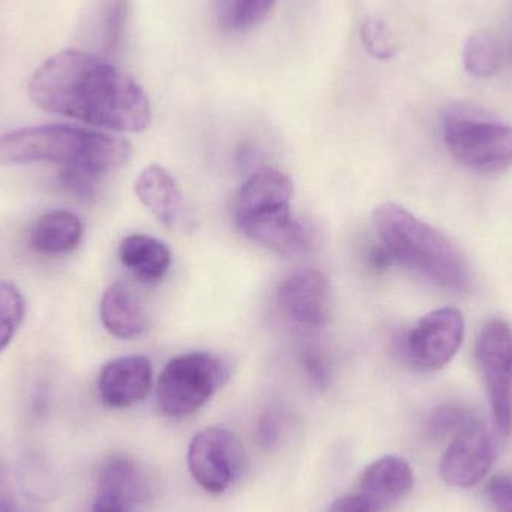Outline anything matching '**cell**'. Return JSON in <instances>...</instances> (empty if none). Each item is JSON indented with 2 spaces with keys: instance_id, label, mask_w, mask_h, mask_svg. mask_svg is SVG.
Masks as SVG:
<instances>
[{
  "instance_id": "19",
  "label": "cell",
  "mask_w": 512,
  "mask_h": 512,
  "mask_svg": "<svg viewBox=\"0 0 512 512\" xmlns=\"http://www.w3.org/2000/svg\"><path fill=\"white\" fill-rule=\"evenodd\" d=\"M98 495L116 499L135 508L149 498V481L129 457L114 456L105 462L98 477Z\"/></svg>"
},
{
  "instance_id": "21",
  "label": "cell",
  "mask_w": 512,
  "mask_h": 512,
  "mask_svg": "<svg viewBox=\"0 0 512 512\" xmlns=\"http://www.w3.org/2000/svg\"><path fill=\"white\" fill-rule=\"evenodd\" d=\"M277 0H213L216 23L225 32H245L261 23Z\"/></svg>"
},
{
  "instance_id": "7",
  "label": "cell",
  "mask_w": 512,
  "mask_h": 512,
  "mask_svg": "<svg viewBox=\"0 0 512 512\" xmlns=\"http://www.w3.org/2000/svg\"><path fill=\"white\" fill-rule=\"evenodd\" d=\"M465 337V319L454 307H442L427 313L406 334L403 354L409 366L418 372H438L459 352Z\"/></svg>"
},
{
  "instance_id": "4",
  "label": "cell",
  "mask_w": 512,
  "mask_h": 512,
  "mask_svg": "<svg viewBox=\"0 0 512 512\" xmlns=\"http://www.w3.org/2000/svg\"><path fill=\"white\" fill-rule=\"evenodd\" d=\"M231 375V363L213 352H189L173 358L162 370L156 400L162 414L186 417L203 408Z\"/></svg>"
},
{
  "instance_id": "9",
  "label": "cell",
  "mask_w": 512,
  "mask_h": 512,
  "mask_svg": "<svg viewBox=\"0 0 512 512\" xmlns=\"http://www.w3.org/2000/svg\"><path fill=\"white\" fill-rule=\"evenodd\" d=\"M495 457V439L475 418L451 439L450 447L442 457L441 477L450 486L469 489L489 474Z\"/></svg>"
},
{
  "instance_id": "15",
  "label": "cell",
  "mask_w": 512,
  "mask_h": 512,
  "mask_svg": "<svg viewBox=\"0 0 512 512\" xmlns=\"http://www.w3.org/2000/svg\"><path fill=\"white\" fill-rule=\"evenodd\" d=\"M101 319L104 327L122 340L137 339L149 325L143 304L123 283H114L102 295Z\"/></svg>"
},
{
  "instance_id": "12",
  "label": "cell",
  "mask_w": 512,
  "mask_h": 512,
  "mask_svg": "<svg viewBox=\"0 0 512 512\" xmlns=\"http://www.w3.org/2000/svg\"><path fill=\"white\" fill-rule=\"evenodd\" d=\"M294 186L282 171L262 168L243 185L236 204L237 224L261 221L291 210Z\"/></svg>"
},
{
  "instance_id": "14",
  "label": "cell",
  "mask_w": 512,
  "mask_h": 512,
  "mask_svg": "<svg viewBox=\"0 0 512 512\" xmlns=\"http://www.w3.org/2000/svg\"><path fill=\"white\" fill-rule=\"evenodd\" d=\"M414 486V472L402 457L385 456L367 466L361 474L358 495L363 496L373 510L382 512L408 495Z\"/></svg>"
},
{
  "instance_id": "17",
  "label": "cell",
  "mask_w": 512,
  "mask_h": 512,
  "mask_svg": "<svg viewBox=\"0 0 512 512\" xmlns=\"http://www.w3.org/2000/svg\"><path fill=\"white\" fill-rule=\"evenodd\" d=\"M83 234V224L77 215L68 210H51L33 225L30 248L41 255H69L80 246Z\"/></svg>"
},
{
  "instance_id": "20",
  "label": "cell",
  "mask_w": 512,
  "mask_h": 512,
  "mask_svg": "<svg viewBox=\"0 0 512 512\" xmlns=\"http://www.w3.org/2000/svg\"><path fill=\"white\" fill-rule=\"evenodd\" d=\"M119 258L134 276L144 282H158L171 265L170 248L146 234L125 237L119 246Z\"/></svg>"
},
{
  "instance_id": "22",
  "label": "cell",
  "mask_w": 512,
  "mask_h": 512,
  "mask_svg": "<svg viewBox=\"0 0 512 512\" xmlns=\"http://www.w3.org/2000/svg\"><path fill=\"white\" fill-rule=\"evenodd\" d=\"M502 54L498 41L487 33H475L466 41L463 63L469 74L489 78L501 68Z\"/></svg>"
},
{
  "instance_id": "23",
  "label": "cell",
  "mask_w": 512,
  "mask_h": 512,
  "mask_svg": "<svg viewBox=\"0 0 512 512\" xmlns=\"http://www.w3.org/2000/svg\"><path fill=\"white\" fill-rule=\"evenodd\" d=\"M24 318V298L20 289L0 282V352L14 339Z\"/></svg>"
},
{
  "instance_id": "11",
  "label": "cell",
  "mask_w": 512,
  "mask_h": 512,
  "mask_svg": "<svg viewBox=\"0 0 512 512\" xmlns=\"http://www.w3.org/2000/svg\"><path fill=\"white\" fill-rule=\"evenodd\" d=\"M132 0H95L80 23L83 51L113 62L125 44Z\"/></svg>"
},
{
  "instance_id": "8",
  "label": "cell",
  "mask_w": 512,
  "mask_h": 512,
  "mask_svg": "<svg viewBox=\"0 0 512 512\" xmlns=\"http://www.w3.org/2000/svg\"><path fill=\"white\" fill-rule=\"evenodd\" d=\"M188 465L201 489L219 495L227 492L242 474L245 450L230 430L209 427L192 439Z\"/></svg>"
},
{
  "instance_id": "26",
  "label": "cell",
  "mask_w": 512,
  "mask_h": 512,
  "mask_svg": "<svg viewBox=\"0 0 512 512\" xmlns=\"http://www.w3.org/2000/svg\"><path fill=\"white\" fill-rule=\"evenodd\" d=\"M301 360L313 385L319 390H325L330 385V367L325 358L315 348H306Z\"/></svg>"
},
{
  "instance_id": "30",
  "label": "cell",
  "mask_w": 512,
  "mask_h": 512,
  "mask_svg": "<svg viewBox=\"0 0 512 512\" xmlns=\"http://www.w3.org/2000/svg\"><path fill=\"white\" fill-rule=\"evenodd\" d=\"M0 512H21L15 504L14 495L0 501Z\"/></svg>"
},
{
  "instance_id": "28",
  "label": "cell",
  "mask_w": 512,
  "mask_h": 512,
  "mask_svg": "<svg viewBox=\"0 0 512 512\" xmlns=\"http://www.w3.org/2000/svg\"><path fill=\"white\" fill-rule=\"evenodd\" d=\"M282 421L274 411H267L258 421L256 439L264 448H273L279 442Z\"/></svg>"
},
{
  "instance_id": "1",
  "label": "cell",
  "mask_w": 512,
  "mask_h": 512,
  "mask_svg": "<svg viewBox=\"0 0 512 512\" xmlns=\"http://www.w3.org/2000/svg\"><path fill=\"white\" fill-rule=\"evenodd\" d=\"M29 95L48 113L108 131H143L152 116L146 92L131 75L83 50L45 60L30 78Z\"/></svg>"
},
{
  "instance_id": "27",
  "label": "cell",
  "mask_w": 512,
  "mask_h": 512,
  "mask_svg": "<svg viewBox=\"0 0 512 512\" xmlns=\"http://www.w3.org/2000/svg\"><path fill=\"white\" fill-rule=\"evenodd\" d=\"M487 496L498 512H512V478L498 477L490 481Z\"/></svg>"
},
{
  "instance_id": "25",
  "label": "cell",
  "mask_w": 512,
  "mask_h": 512,
  "mask_svg": "<svg viewBox=\"0 0 512 512\" xmlns=\"http://www.w3.org/2000/svg\"><path fill=\"white\" fill-rule=\"evenodd\" d=\"M360 36L367 53L375 59L390 60L396 56V39L382 18H366L361 24Z\"/></svg>"
},
{
  "instance_id": "2",
  "label": "cell",
  "mask_w": 512,
  "mask_h": 512,
  "mask_svg": "<svg viewBox=\"0 0 512 512\" xmlns=\"http://www.w3.org/2000/svg\"><path fill=\"white\" fill-rule=\"evenodd\" d=\"M131 155L125 138L77 126H35L0 138L2 164H60V185L78 198L93 197L105 177L128 164Z\"/></svg>"
},
{
  "instance_id": "6",
  "label": "cell",
  "mask_w": 512,
  "mask_h": 512,
  "mask_svg": "<svg viewBox=\"0 0 512 512\" xmlns=\"http://www.w3.org/2000/svg\"><path fill=\"white\" fill-rule=\"evenodd\" d=\"M478 367L492 405L496 427L512 432V327L502 319L484 325L475 343Z\"/></svg>"
},
{
  "instance_id": "16",
  "label": "cell",
  "mask_w": 512,
  "mask_h": 512,
  "mask_svg": "<svg viewBox=\"0 0 512 512\" xmlns=\"http://www.w3.org/2000/svg\"><path fill=\"white\" fill-rule=\"evenodd\" d=\"M135 192L144 207L165 227L173 228L182 213V195L176 180L165 168L149 165L135 182Z\"/></svg>"
},
{
  "instance_id": "29",
  "label": "cell",
  "mask_w": 512,
  "mask_h": 512,
  "mask_svg": "<svg viewBox=\"0 0 512 512\" xmlns=\"http://www.w3.org/2000/svg\"><path fill=\"white\" fill-rule=\"evenodd\" d=\"M327 512H376L361 495L343 496L331 504Z\"/></svg>"
},
{
  "instance_id": "24",
  "label": "cell",
  "mask_w": 512,
  "mask_h": 512,
  "mask_svg": "<svg viewBox=\"0 0 512 512\" xmlns=\"http://www.w3.org/2000/svg\"><path fill=\"white\" fill-rule=\"evenodd\" d=\"M475 415L463 406L444 405L435 409L427 418L426 432L432 441H445V439H453L457 433L462 432Z\"/></svg>"
},
{
  "instance_id": "5",
  "label": "cell",
  "mask_w": 512,
  "mask_h": 512,
  "mask_svg": "<svg viewBox=\"0 0 512 512\" xmlns=\"http://www.w3.org/2000/svg\"><path fill=\"white\" fill-rule=\"evenodd\" d=\"M448 152L475 171H501L512 165V126L475 117L450 116L444 120Z\"/></svg>"
},
{
  "instance_id": "3",
  "label": "cell",
  "mask_w": 512,
  "mask_h": 512,
  "mask_svg": "<svg viewBox=\"0 0 512 512\" xmlns=\"http://www.w3.org/2000/svg\"><path fill=\"white\" fill-rule=\"evenodd\" d=\"M381 245L393 264L423 274L442 288L468 292L472 271L450 239L399 204L387 203L373 213Z\"/></svg>"
},
{
  "instance_id": "10",
  "label": "cell",
  "mask_w": 512,
  "mask_h": 512,
  "mask_svg": "<svg viewBox=\"0 0 512 512\" xmlns=\"http://www.w3.org/2000/svg\"><path fill=\"white\" fill-rule=\"evenodd\" d=\"M280 310L301 327L322 328L328 321V280L315 268L292 271L279 283Z\"/></svg>"
},
{
  "instance_id": "18",
  "label": "cell",
  "mask_w": 512,
  "mask_h": 512,
  "mask_svg": "<svg viewBox=\"0 0 512 512\" xmlns=\"http://www.w3.org/2000/svg\"><path fill=\"white\" fill-rule=\"evenodd\" d=\"M240 230L255 242L283 256L301 254L310 246V233L306 225L292 218L291 210L240 225Z\"/></svg>"
},
{
  "instance_id": "13",
  "label": "cell",
  "mask_w": 512,
  "mask_h": 512,
  "mask_svg": "<svg viewBox=\"0 0 512 512\" xmlns=\"http://www.w3.org/2000/svg\"><path fill=\"white\" fill-rule=\"evenodd\" d=\"M152 379V364L143 355L116 358L99 375V396L110 408H129L149 396Z\"/></svg>"
}]
</instances>
